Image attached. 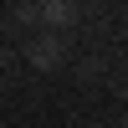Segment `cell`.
<instances>
[{"label":"cell","instance_id":"obj_1","mask_svg":"<svg viewBox=\"0 0 128 128\" xmlns=\"http://www.w3.org/2000/svg\"><path fill=\"white\" fill-rule=\"evenodd\" d=\"M41 16H46L51 26H67V20H72V5H67V0H46V5H41Z\"/></svg>","mask_w":128,"mask_h":128},{"label":"cell","instance_id":"obj_2","mask_svg":"<svg viewBox=\"0 0 128 128\" xmlns=\"http://www.w3.org/2000/svg\"><path fill=\"white\" fill-rule=\"evenodd\" d=\"M123 128H128V123H123Z\"/></svg>","mask_w":128,"mask_h":128}]
</instances>
